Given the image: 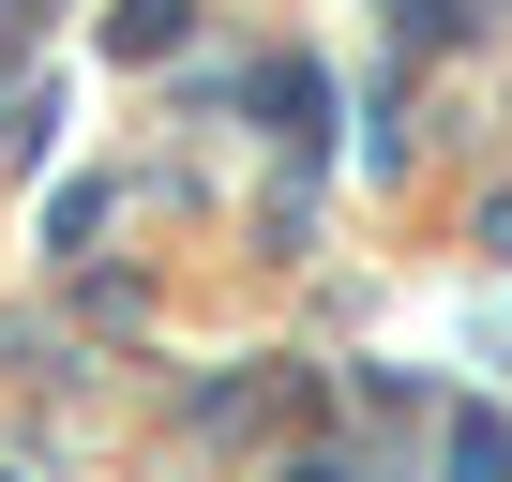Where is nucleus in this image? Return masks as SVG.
<instances>
[{"mask_svg": "<svg viewBox=\"0 0 512 482\" xmlns=\"http://www.w3.org/2000/svg\"><path fill=\"white\" fill-rule=\"evenodd\" d=\"M452 482H512V422L497 407H452Z\"/></svg>", "mask_w": 512, "mask_h": 482, "instance_id": "f03ea898", "label": "nucleus"}, {"mask_svg": "<svg viewBox=\"0 0 512 482\" xmlns=\"http://www.w3.org/2000/svg\"><path fill=\"white\" fill-rule=\"evenodd\" d=\"M256 106H272V136H287V151H317V121H332V76H317V61H272V76H256Z\"/></svg>", "mask_w": 512, "mask_h": 482, "instance_id": "f257e3e1", "label": "nucleus"}, {"mask_svg": "<svg viewBox=\"0 0 512 482\" xmlns=\"http://www.w3.org/2000/svg\"><path fill=\"white\" fill-rule=\"evenodd\" d=\"M0 16H31V0H0Z\"/></svg>", "mask_w": 512, "mask_h": 482, "instance_id": "7ed1b4c3", "label": "nucleus"}]
</instances>
